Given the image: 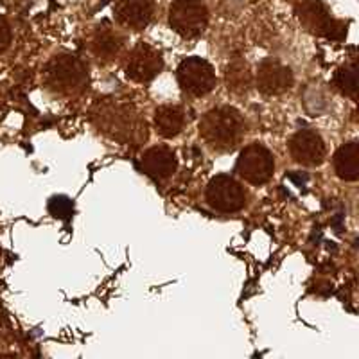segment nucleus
<instances>
[{"mask_svg":"<svg viewBox=\"0 0 359 359\" xmlns=\"http://www.w3.org/2000/svg\"><path fill=\"white\" fill-rule=\"evenodd\" d=\"M290 153L302 165H320L325 160V142L316 131L300 130L291 137Z\"/></svg>","mask_w":359,"mask_h":359,"instance_id":"10","label":"nucleus"},{"mask_svg":"<svg viewBox=\"0 0 359 359\" xmlns=\"http://www.w3.org/2000/svg\"><path fill=\"white\" fill-rule=\"evenodd\" d=\"M273 156L261 144L245 147L237 158V172L252 185H264L273 176Z\"/></svg>","mask_w":359,"mask_h":359,"instance_id":"7","label":"nucleus"},{"mask_svg":"<svg viewBox=\"0 0 359 359\" xmlns=\"http://www.w3.org/2000/svg\"><path fill=\"white\" fill-rule=\"evenodd\" d=\"M169 24L180 36L198 38L208 24V9L201 0H175L169 8Z\"/></svg>","mask_w":359,"mask_h":359,"instance_id":"4","label":"nucleus"},{"mask_svg":"<svg viewBox=\"0 0 359 359\" xmlns=\"http://www.w3.org/2000/svg\"><path fill=\"white\" fill-rule=\"evenodd\" d=\"M123 36L114 31L110 27H101L97 29L95 33L94 41H92V47H94V53L99 60H104V62H110L118 54V50L123 49Z\"/></svg>","mask_w":359,"mask_h":359,"instance_id":"16","label":"nucleus"},{"mask_svg":"<svg viewBox=\"0 0 359 359\" xmlns=\"http://www.w3.org/2000/svg\"><path fill=\"white\" fill-rule=\"evenodd\" d=\"M153 9V0H117L114 13L118 24L124 27L142 29L151 22Z\"/></svg>","mask_w":359,"mask_h":359,"instance_id":"12","label":"nucleus"},{"mask_svg":"<svg viewBox=\"0 0 359 359\" xmlns=\"http://www.w3.org/2000/svg\"><path fill=\"white\" fill-rule=\"evenodd\" d=\"M226 81H229V88H232L233 92H243V90L248 88V67L241 62L232 63V65L229 67V72H226Z\"/></svg>","mask_w":359,"mask_h":359,"instance_id":"18","label":"nucleus"},{"mask_svg":"<svg viewBox=\"0 0 359 359\" xmlns=\"http://www.w3.org/2000/svg\"><path fill=\"white\" fill-rule=\"evenodd\" d=\"M92 118L101 133L123 144H142L147 139V124L137 108L117 99H99Z\"/></svg>","mask_w":359,"mask_h":359,"instance_id":"1","label":"nucleus"},{"mask_svg":"<svg viewBox=\"0 0 359 359\" xmlns=\"http://www.w3.org/2000/svg\"><path fill=\"white\" fill-rule=\"evenodd\" d=\"M298 18L302 20V24L309 31L323 34L327 38H341L336 31L345 34L343 25L332 20L329 11L325 9V6L322 2H318V0H306V2L298 6Z\"/></svg>","mask_w":359,"mask_h":359,"instance_id":"9","label":"nucleus"},{"mask_svg":"<svg viewBox=\"0 0 359 359\" xmlns=\"http://www.w3.org/2000/svg\"><path fill=\"white\" fill-rule=\"evenodd\" d=\"M293 86V72L273 57H266L257 69V88L266 95L284 94Z\"/></svg>","mask_w":359,"mask_h":359,"instance_id":"11","label":"nucleus"},{"mask_svg":"<svg viewBox=\"0 0 359 359\" xmlns=\"http://www.w3.org/2000/svg\"><path fill=\"white\" fill-rule=\"evenodd\" d=\"M43 81L53 94L69 97L83 90L86 83V69L79 57L72 54H60L45 67Z\"/></svg>","mask_w":359,"mask_h":359,"instance_id":"3","label":"nucleus"},{"mask_svg":"<svg viewBox=\"0 0 359 359\" xmlns=\"http://www.w3.org/2000/svg\"><path fill=\"white\" fill-rule=\"evenodd\" d=\"M207 201L217 212H239L246 205V192L232 176L219 175L210 180V184H208Z\"/></svg>","mask_w":359,"mask_h":359,"instance_id":"5","label":"nucleus"},{"mask_svg":"<svg viewBox=\"0 0 359 359\" xmlns=\"http://www.w3.org/2000/svg\"><path fill=\"white\" fill-rule=\"evenodd\" d=\"M178 83L187 94L194 97H203L216 86V72L203 57L192 56L180 63Z\"/></svg>","mask_w":359,"mask_h":359,"instance_id":"6","label":"nucleus"},{"mask_svg":"<svg viewBox=\"0 0 359 359\" xmlns=\"http://www.w3.org/2000/svg\"><path fill=\"white\" fill-rule=\"evenodd\" d=\"M9 41H11V29H9L6 18L0 17V53H4L8 49Z\"/></svg>","mask_w":359,"mask_h":359,"instance_id":"20","label":"nucleus"},{"mask_svg":"<svg viewBox=\"0 0 359 359\" xmlns=\"http://www.w3.org/2000/svg\"><path fill=\"white\" fill-rule=\"evenodd\" d=\"M246 123L232 107H217L207 111L200 123L201 139L216 151H232L245 137Z\"/></svg>","mask_w":359,"mask_h":359,"instance_id":"2","label":"nucleus"},{"mask_svg":"<svg viewBox=\"0 0 359 359\" xmlns=\"http://www.w3.org/2000/svg\"><path fill=\"white\" fill-rule=\"evenodd\" d=\"M336 86L341 90L343 94L348 95V97L355 99V92H358V76H355V65H345L336 72L334 78Z\"/></svg>","mask_w":359,"mask_h":359,"instance_id":"17","label":"nucleus"},{"mask_svg":"<svg viewBox=\"0 0 359 359\" xmlns=\"http://www.w3.org/2000/svg\"><path fill=\"white\" fill-rule=\"evenodd\" d=\"M140 165L147 176L162 182L175 175L178 162H176V155L172 153V149L165 146H156L144 153L140 158Z\"/></svg>","mask_w":359,"mask_h":359,"instance_id":"13","label":"nucleus"},{"mask_svg":"<svg viewBox=\"0 0 359 359\" xmlns=\"http://www.w3.org/2000/svg\"><path fill=\"white\" fill-rule=\"evenodd\" d=\"M336 175L345 182L359 178V146L358 142H347L339 147L334 155Z\"/></svg>","mask_w":359,"mask_h":359,"instance_id":"15","label":"nucleus"},{"mask_svg":"<svg viewBox=\"0 0 359 359\" xmlns=\"http://www.w3.org/2000/svg\"><path fill=\"white\" fill-rule=\"evenodd\" d=\"M163 69V57L149 43H137L126 62V76L131 81L147 83L155 79Z\"/></svg>","mask_w":359,"mask_h":359,"instance_id":"8","label":"nucleus"},{"mask_svg":"<svg viewBox=\"0 0 359 359\" xmlns=\"http://www.w3.org/2000/svg\"><path fill=\"white\" fill-rule=\"evenodd\" d=\"M72 201L65 196L53 198L49 203L50 214H53L54 217H62V219H65V217H69L70 214H72Z\"/></svg>","mask_w":359,"mask_h":359,"instance_id":"19","label":"nucleus"},{"mask_svg":"<svg viewBox=\"0 0 359 359\" xmlns=\"http://www.w3.org/2000/svg\"><path fill=\"white\" fill-rule=\"evenodd\" d=\"M155 126L162 137L172 139V137L182 133L185 126L184 110L180 107H175V104H165V107L156 108Z\"/></svg>","mask_w":359,"mask_h":359,"instance_id":"14","label":"nucleus"}]
</instances>
